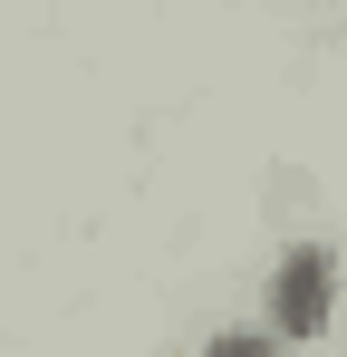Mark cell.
Listing matches in <instances>:
<instances>
[{"instance_id": "1", "label": "cell", "mask_w": 347, "mask_h": 357, "mask_svg": "<svg viewBox=\"0 0 347 357\" xmlns=\"http://www.w3.org/2000/svg\"><path fill=\"white\" fill-rule=\"evenodd\" d=\"M328 319V251H289L280 261V328H318Z\"/></svg>"}, {"instance_id": "2", "label": "cell", "mask_w": 347, "mask_h": 357, "mask_svg": "<svg viewBox=\"0 0 347 357\" xmlns=\"http://www.w3.org/2000/svg\"><path fill=\"white\" fill-rule=\"evenodd\" d=\"M213 357H270V348H261V338H222Z\"/></svg>"}]
</instances>
